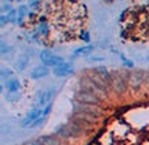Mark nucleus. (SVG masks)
<instances>
[{
	"mask_svg": "<svg viewBox=\"0 0 149 145\" xmlns=\"http://www.w3.org/2000/svg\"><path fill=\"white\" fill-rule=\"evenodd\" d=\"M79 86H80V89L88 90L90 93L95 94L100 100H105V98L108 97V90L101 89L100 86H97L95 83L90 79V76L88 75H84V76H81V77H80L79 79Z\"/></svg>",
	"mask_w": 149,
	"mask_h": 145,
	"instance_id": "f257e3e1",
	"label": "nucleus"
},
{
	"mask_svg": "<svg viewBox=\"0 0 149 145\" xmlns=\"http://www.w3.org/2000/svg\"><path fill=\"white\" fill-rule=\"evenodd\" d=\"M127 80H126V73H122L119 70L112 72V80H111V90L116 96H123L127 91Z\"/></svg>",
	"mask_w": 149,
	"mask_h": 145,
	"instance_id": "f03ea898",
	"label": "nucleus"
},
{
	"mask_svg": "<svg viewBox=\"0 0 149 145\" xmlns=\"http://www.w3.org/2000/svg\"><path fill=\"white\" fill-rule=\"evenodd\" d=\"M126 80H127L128 89H131L133 91H135V90H138L139 87L144 84L145 75L144 72L139 69L130 70V72H126Z\"/></svg>",
	"mask_w": 149,
	"mask_h": 145,
	"instance_id": "7ed1b4c3",
	"label": "nucleus"
},
{
	"mask_svg": "<svg viewBox=\"0 0 149 145\" xmlns=\"http://www.w3.org/2000/svg\"><path fill=\"white\" fill-rule=\"evenodd\" d=\"M74 100L79 102V104H86V105H100L102 100H100L95 94L90 93L88 90L84 89H79L77 91L74 93Z\"/></svg>",
	"mask_w": 149,
	"mask_h": 145,
	"instance_id": "20e7f679",
	"label": "nucleus"
},
{
	"mask_svg": "<svg viewBox=\"0 0 149 145\" xmlns=\"http://www.w3.org/2000/svg\"><path fill=\"white\" fill-rule=\"evenodd\" d=\"M39 58H40V61H42L43 65H46V66H53V68H55V66H58V65H61L62 62H65V59L62 58V57H59V55H57V54L51 53L50 50H43L42 53L39 54Z\"/></svg>",
	"mask_w": 149,
	"mask_h": 145,
	"instance_id": "39448f33",
	"label": "nucleus"
},
{
	"mask_svg": "<svg viewBox=\"0 0 149 145\" xmlns=\"http://www.w3.org/2000/svg\"><path fill=\"white\" fill-rule=\"evenodd\" d=\"M73 112L84 113V115L95 119V120L101 116V109L97 107V105H86V104H79V102L73 104Z\"/></svg>",
	"mask_w": 149,
	"mask_h": 145,
	"instance_id": "423d86ee",
	"label": "nucleus"
},
{
	"mask_svg": "<svg viewBox=\"0 0 149 145\" xmlns=\"http://www.w3.org/2000/svg\"><path fill=\"white\" fill-rule=\"evenodd\" d=\"M55 91H57V90H55L54 87H48V89H44V90L37 91V94H36L37 107H47L48 104H51L53 97L55 96Z\"/></svg>",
	"mask_w": 149,
	"mask_h": 145,
	"instance_id": "0eeeda50",
	"label": "nucleus"
},
{
	"mask_svg": "<svg viewBox=\"0 0 149 145\" xmlns=\"http://www.w3.org/2000/svg\"><path fill=\"white\" fill-rule=\"evenodd\" d=\"M42 113H43V108L42 107H35L32 108L29 112L25 115V118L22 119V122L21 124L24 126V127H31L35 122H36L37 119L42 116Z\"/></svg>",
	"mask_w": 149,
	"mask_h": 145,
	"instance_id": "6e6552de",
	"label": "nucleus"
},
{
	"mask_svg": "<svg viewBox=\"0 0 149 145\" xmlns=\"http://www.w3.org/2000/svg\"><path fill=\"white\" fill-rule=\"evenodd\" d=\"M74 72V68L73 65L70 64V62H62L61 65L58 66H55L53 68V75L57 76V77H65V76H70L72 73Z\"/></svg>",
	"mask_w": 149,
	"mask_h": 145,
	"instance_id": "1a4fd4ad",
	"label": "nucleus"
},
{
	"mask_svg": "<svg viewBox=\"0 0 149 145\" xmlns=\"http://www.w3.org/2000/svg\"><path fill=\"white\" fill-rule=\"evenodd\" d=\"M47 75H50V69H48V66L46 65H39V66H35L32 70H31V79L33 80H39V79H43V77H46Z\"/></svg>",
	"mask_w": 149,
	"mask_h": 145,
	"instance_id": "9d476101",
	"label": "nucleus"
},
{
	"mask_svg": "<svg viewBox=\"0 0 149 145\" xmlns=\"http://www.w3.org/2000/svg\"><path fill=\"white\" fill-rule=\"evenodd\" d=\"M37 141L42 145H61V140L55 134H46L39 137Z\"/></svg>",
	"mask_w": 149,
	"mask_h": 145,
	"instance_id": "9b49d317",
	"label": "nucleus"
},
{
	"mask_svg": "<svg viewBox=\"0 0 149 145\" xmlns=\"http://www.w3.org/2000/svg\"><path fill=\"white\" fill-rule=\"evenodd\" d=\"M94 72H95L97 75L101 77L102 80L107 83L108 86H111V80H112V73L109 72V70L105 68V66H97V68H94Z\"/></svg>",
	"mask_w": 149,
	"mask_h": 145,
	"instance_id": "f8f14e48",
	"label": "nucleus"
},
{
	"mask_svg": "<svg viewBox=\"0 0 149 145\" xmlns=\"http://www.w3.org/2000/svg\"><path fill=\"white\" fill-rule=\"evenodd\" d=\"M4 87H6V90H7L8 93H11V94H15V93L19 91V89H21V83H19V80H18V79H15V77H11V79H8V80H6Z\"/></svg>",
	"mask_w": 149,
	"mask_h": 145,
	"instance_id": "ddd939ff",
	"label": "nucleus"
},
{
	"mask_svg": "<svg viewBox=\"0 0 149 145\" xmlns=\"http://www.w3.org/2000/svg\"><path fill=\"white\" fill-rule=\"evenodd\" d=\"M55 135L58 137V138H66V140H69V138H73V135H72V133H70L69 127H68V124H61V126H58L57 129H55Z\"/></svg>",
	"mask_w": 149,
	"mask_h": 145,
	"instance_id": "4468645a",
	"label": "nucleus"
},
{
	"mask_svg": "<svg viewBox=\"0 0 149 145\" xmlns=\"http://www.w3.org/2000/svg\"><path fill=\"white\" fill-rule=\"evenodd\" d=\"M94 46L93 44H86V46H83V47H79L76 48L73 51L74 55H77V57H80V55H88V54H91L93 51H94Z\"/></svg>",
	"mask_w": 149,
	"mask_h": 145,
	"instance_id": "2eb2a0df",
	"label": "nucleus"
},
{
	"mask_svg": "<svg viewBox=\"0 0 149 145\" xmlns=\"http://www.w3.org/2000/svg\"><path fill=\"white\" fill-rule=\"evenodd\" d=\"M28 62H29L28 57H21V58H18V61H17V65H15L17 69H18V70H24L28 66Z\"/></svg>",
	"mask_w": 149,
	"mask_h": 145,
	"instance_id": "dca6fc26",
	"label": "nucleus"
},
{
	"mask_svg": "<svg viewBox=\"0 0 149 145\" xmlns=\"http://www.w3.org/2000/svg\"><path fill=\"white\" fill-rule=\"evenodd\" d=\"M37 31H39V35L46 36V35L48 33V25L42 20V21H40V25H39V28H37Z\"/></svg>",
	"mask_w": 149,
	"mask_h": 145,
	"instance_id": "f3484780",
	"label": "nucleus"
},
{
	"mask_svg": "<svg viewBox=\"0 0 149 145\" xmlns=\"http://www.w3.org/2000/svg\"><path fill=\"white\" fill-rule=\"evenodd\" d=\"M17 13H18V22H21V20H24V17L26 15L28 7L26 6H21V7L17 10Z\"/></svg>",
	"mask_w": 149,
	"mask_h": 145,
	"instance_id": "a211bd4d",
	"label": "nucleus"
},
{
	"mask_svg": "<svg viewBox=\"0 0 149 145\" xmlns=\"http://www.w3.org/2000/svg\"><path fill=\"white\" fill-rule=\"evenodd\" d=\"M8 51H11V47H10V46L6 43V42H0V53H1V55L7 54Z\"/></svg>",
	"mask_w": 149,
	"mask_h": 145,
	"instance_id": "6ab92c4d",
	"label": "nucleus"
},
{
	"mask_svg": "<svg viewBox=\"0 0 149 145\" xmlns=\"http://www.w3.org/2000/svg\"><path fill=\"white\" fill-rule=\"evenodd\" d=\"M10 11H13L11 4L7 3V1H3V3H1V13H3V14H8Z\"/></svg>",
	"mask_w": 149,
	"mask_h": 145,
	"instance_id": "aec40b11",
	"label": "nucleus"
},
{
	"mask_svg": "<svg viewBox=\"0 0 149 145\" xmlns=\"http://www.w3.org/2000/svg\"><path fill=\"white\" fill-rule=\"evenodd\" d=\"M0 75H1V77L3 79H11V75H13V72H11L10 69H6V68H3V69L0 70Z\"/></svg>",
	"mask_w": 149,
	"mask_h": 145,
	"instance_id": "412c9836",
	"label": "nucleus"
},
{
	"mask_svg": "<svg viewBox=\"0 0 149 145\" xmlns=\"http://www.w3.org/2000/svg\"><path fill=\"white\" fill-rule=\"evenodd\" d=\"M120 58H122V61H123V62H124V65H126L127 68H131V69H133V68H134V62H133V61H131V59L126 58L124 55H120Z\"/></svg>",
	"mask_w": 149,
	"mask_h": 145,
	"instance_id": "4be33fe9",
	"label": "nucleus"
},
{
	"mask_svg": "<svg viewBox=\"0 0 149 145\" xmlns=\"http://www.w3.org/2000/svg\"><path fill=\"white\" fill-rule=\"evenodd\" d=\"M18 100H19V94H18V93H15V94L8 93V94H7V101L14 102V101H18Z\"/></svg>",
	"mask_w": 149,
	"mask_h": 145,
	"instance_id": "5701e85b",
	"label": "nucleus"
},
{
	"mask_svg": "<svg viewBox=\"0 0 149 145\" xmlns=\"http://www.w3.org/2000/svg\"><path fill=\"white\" fill-rule=\"evenodd\" d=\"M42 4H43L42 1H31V3H29V7H31L32 10L37 11V10H40L39 7H40V6H42Z\"/></svg>",
	"mask_w": 149,
	"mask_h": 145,
	"instance_id": "b1692460",
	"label": "nucleus"
},
{
	"mask_svg": "<svg viewBox=\"0 0 149 145\" xmlns=\"http://www.w3.org/2000/svg\"><path fill=\"white\" fill-rule=\"evenodd\" d=\"M7 22H8V20H7L6 14H1V15H0V25H1V26H4Z\"/></svg>",
	"mask_w": 149,
	"mask_h": 145,
	"instance_id": "393cba45",
	"label": "nucleus"
},
{
	"mask_svg": "<svg viewBox=\"0 0 149 145\" xmlns=\"http://www.w3.org/2000/svg\"><path fill=\"white\" fill-rule=\"evenodd\" d=\"M80 39H81V40H84V42H90V33L84 31V32H83V35L80 36Z\"/></svg>",
	"mask_w": 149,
	"mask_h": 145,
	"instance_id": "a878e982",
	"label": "nucleus"
},
{
	"mask_svg": "<svg viewBox=\"0 0 149 145\" xmlns=\"http://www.w3.org/2000/svg\"><path fill=\"white\" fill-rule=\"evenodd\" d=\"M22 145H42V144L37 140H29V141H26V142H24Z\"/></svg>",
	"mask_w": 149,
	"mask_h": 145,
	"instance_id": "bb28decb",
	"label": "nucleus"
},
{
	"mask_svg": "<svg viewBox=\"0 0 149 145\" xmlns=\"http://www.w3.org/2000/svg\"><path fill=\"white\" fill-rule=\"evenodd\" d=\"M146 61H148V64H149V55H148V57H146Z\"/></svg>",
	"mask_w": 149,
	"mask_h": 145,
	"instance_id": "cd10ccee",
	"label": "nucleus"
},
{
	"mask_svg": "<svg viewBox=\"0 0 149 145\" xmlns=\"http://www.w3.org/2000/svg\"><path fill=\"white\" fill-rule=\"evenodd\" d=\"M148 83H149V73H148Z\"/></svg>",
	"mask_w": 149,
	"mask_h": 145,
	"instance_id": "c85d7f7f",
	"label": "nucleus"
}]
</instances>
